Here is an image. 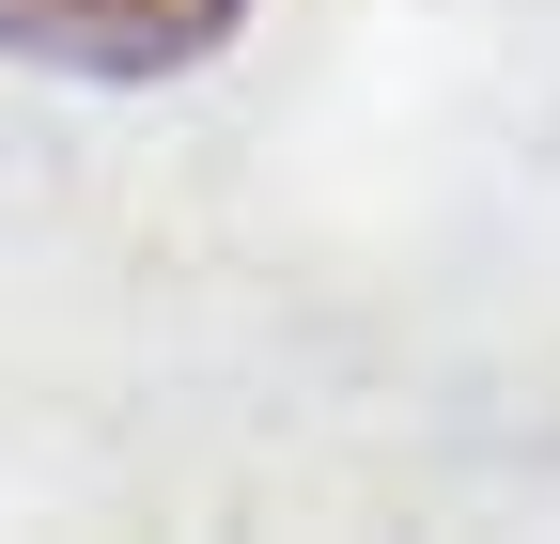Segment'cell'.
<instances>
[{"label":"cell","mask_w":560,"mask_h":544,"mask_svg":"<svg viewBox=\"0 0 560 544\" xmlns=\"http://www.w3.org/2000/svg\"><path fill=\"white\" fill-rule=\"evenodd\" d=\"M249 16V0H0V47L62 79H172Z\"/></svg>","instance_id":"cell-1"}]
</instances>
